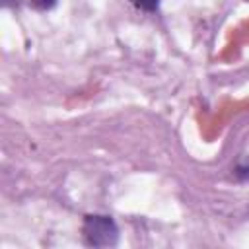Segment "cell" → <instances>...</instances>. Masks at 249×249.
<instances>
[{
    "label": "cell",
    "mask_w": 249,
    "mask_h": 249,
    "mask_svg": "<svg viewBox=\"0 0 249 249\" xmlns=\"http://www.w3.org/2000/svg\"><path fill=\"white\" fill-rule=\"evenodd\" d=\"M237 175H239L241 179H247V181H249V165H247V167H239V169H237Z\"/></svg>",
    "instance_id": "277c9868"
},
{
    "label": "cell",
    "mask_w": 249,
    "mask_h": 249,
    "mask_svg": "<svg viewBox=\"0 0 249 249\" xmlns=\"http://www.w3.org/2000/svg\"><path fill=\"white\" fill-rule=\"evenodd\" d=\"M37 10H51L54 4H56V0H29Z\"/></svg>",
    "instance_id": "3957f363"
},
{
    "label": "cell",
    "mask_w": 249,
    "mask_h": 249,
    "mask_svg": "<svg viewBox=\"0 0 249 249\" xmlns=\"http://www.w3.org/2000/svg\"><path fill=\"white\" fill-rule=\"evenodd\" d=\"M138 8H142V10H148V12H152V10H156L158 8V4H160V0H132Z\"/></svg>",
    "instance_id": "7a4b0ae2"
},
{
    "label": "cell",
    "mask_w": 249,
    "mask_h": 249,
    "mask_svg": "<svg viewBox=\"0 0 249 249\" xmlns=\"http://www.w3.org/2000/svg\"><path fill=\"white\" fill-rule=\"evenodd\" d=\"M82 231L86 243L93 247H111L119 239V228L109 216H99V214L86 216Z\"/></svg>",
    "instance_id": "6da1fadb"
}]
</instances>
